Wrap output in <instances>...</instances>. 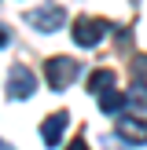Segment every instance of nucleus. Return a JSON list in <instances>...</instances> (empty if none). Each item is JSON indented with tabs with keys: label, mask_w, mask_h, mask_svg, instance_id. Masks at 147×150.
<instances>
[{
	"label": "nucleus",
	"mask_w": 147,
	"mask_h": 150,
	"mask_svg": "<svg viewBox=\"0 0 147 150\" xmlns=\"http://www.w3.org/2000/svg\"><path fill=\"white\" fill-rule=\"evenodd\" d=\"M0 150H15V146H11V143H4V139H0Z\"/></svg>",
	"instance_id": "obj_11"
},
{
	"label": "nucleus",
	"mask_w": 147,
	"mask_h": 150,
	"mask_svg": "<svg viewBox=\"0 0 147 150\" xmlns=\"http://www.w3.org/2000/svg\"><path fill=\"white\" fill-rule=\"evenodd\" d=\"M26 18H29V26H37V29H44V33H51V29H59L66 22V15L59 11L55 4H48V7H33V11H26Z\"/></svg>",
	"instance_id": "obj_3"
},
{
	"label": "nucleus",
	"mask_w": 147,
	"mask_h": 150,
	"mask_svg": "<svg viewBox=\"0 0 147 150\" xmlns=\"http://www.w3.org/2000/svg\"><path fill=\"white\" fill-rule=\"evenodd\" d=\"M125 103H129V99H125L121 92H110V88L99 95V110H103V114H118V110H121Z\"/></svg>",
	"instance_id": "obj_8"
},
{
	"label": "nucleus",
	"mask_w": 147,
	"mask_h": 150,
	"mask_svg": "<svg viewBox=\"0 0 147 150\" xmlns=\"http://www.w3.org/2000/svg\"><path fill=\"white\" fill-rule=\"evenodd\" d=\"M107 33H110V22L107 18H92V15L74 18V40H77L81 48H96Z\"/></svg>",
	"instance_id": "obj_2"
},
{
	"label": "nucleus",
	"mask_w": 147,
	"mask_h": 150,
	"mask_svg": "<svg viewBox=\"0 0 147 150\" xmlns=\"http://www.w3.org/2000/svg\"><path fill=\"white\" fill-rule=\"evenodd\" d=\"M66 150H88V146H85V136H77V139H74V143L66 146Z\"/></svg>",
	"instance_id": "obj_9"
},
{
	"label": "nucleus",
	"mask_w": 147,
	"mask_h": 150,
	"mask_svg": "<svg viewBox=\"0 0 147 150\" xmlns=\"http://www.w3.org/2000/svg\"><path fill=\"white\" fill-rule=\"evenodd\" d=\"M118 139L143 146V143H147V125H143V121H132V117H125V121H118Z\"/></svg>",
	"instance_id": "obj_6"
},
{
	"label": "nucleus",
	"mask_w": 147,
	"mask_h": 150,
	"mask_svg": "<svg viewBox=\"0 0 147 150\" xmlns=\"http://www.w3.org/2000/svg\"><path fill=\"white\" fill-rule=\"evenodd\" d=\"M107 88H114V73L110 70H96L92 77H88V92L92 95H103Z\"/></svg>",
	"instance_id": "obj_7"
},
{
	"label": "nucleus",
	"mask_w": 147,
	"mask_h": 150,
	"mask_svg": "<svg viewBox=\"0 0 147 150\" xmlns=\"http://www.w3.org/2000/svg\"><path fill=\"white\" fill-rule=\"evenodd\" d=\"M77 73H81V66L74 62L70 55H55V59L44 62V81H48V88H55V92H63L66 84H74Z\"/></svg>",
	"instance_id": "obj_1"
},
{
	"label": "nucleus",
	"mask_w": 147,
	"mask_h": 150,
	"mask_svg": "<svg viewBox=\"0 0 147 150\" xmlns=\"http://www.w3.org/2000/svg\"><path fill=\"white\" fill-rule=\"evenodd\" d=\"M7 37H11V33H7V26H0V48L7 44Z\"/></svg>",
	"instance_id": "obj_10"
},
{
	"label": "nucleus",
	"mask_w": 147,
	"mask_h": 150,
	"mask_svg": "<svg viewBox=\"0 0 147 150\" xmlns=\"http://www.w3.org/2000/svg\"><path fill=\"white\" fill-rule=\"evenodd\" d=\"M33 92H37V77L29 70H22V66H15L11 77H7V95L11 99H29Z\"/></svg>",
	"instance_id": "obj_4"
},
{
	"label": "nucleus",
	"mask_w": 147,
	"mask_h": 150,
	"mask_svg": "<svg viewBox=\"0 0 147 150\" xmlns=\"http://www.w3.org/2000/svg\"><path fill=\"white\" fill-rule=\"evenodd\" d=\"M66 125H70V114H66V110H55V114L41 125V139H44V146H59V139H63Z\"/></svg>",
	"instance_id": "obj_5"
}]
</instances>
